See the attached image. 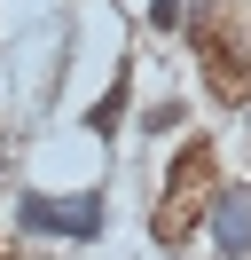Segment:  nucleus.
I'll list each match as a JSON object with an SVG mask.
<instances>
[{
    "label": "nucleus",
    "mask_w": 251,
    "mask_h": 260,
    "mask_svg": "<svg viewBox=\"0 0 251 260\" xmlns=\"http://www.w3.org/2000/svg\"><path fill=\"white\" fill-rule=\"evenodd\" d=\"M204 189H212V142H181V158L165 166V197H157V237L165 244H181L188 229H196V205H204Z\"/></svg>",
    "instance_id": "f257e3e1"
},
{
    "label": "nucleus",
    "mask_w": 251,
    "mask_h": 260,
    "mask_svg": "<svg viewBox=\"0 0 251 260\" xmlns=\"http://www.w3.org/2000/svg\"><path fill=\"white\" fill-rule=\"evenodd\" d=\"M188 40L212 55V79L235 87V79L251 71V0H212L204 16L188 24Z\"/></svg>",
    "instance_id": "f03ea898"
},
{
    "label": "nucleus",
    "mask_w": 251,
    "mask_h": 260,
    "mask_svg": "<svg viewBox=\"0 0 251 260\" xmlns=\"http://www.w3.org/2000/svg\"><path fill=\"white\" fill-rule=\"evenodd\" d=\"M196 221H204V237H212L220 260H251V174L212 181L204 205H196Z\"/></svg>",
    "instance_id": "7ed1b4c3"
},
{
    "label": "nucleus",
    "mask_w": 251,
    "mask_h": 260,
    "mask_svg": "<svg viewBox=\"0 0 251 260\" xmlns=\"http://www.w3.org/2000/svg\"><path fill=\"white\" fill-rule=\"evenodd\" d=\"M16 237H63V205L47 189H24L16 197Z\"/></svg>",
    "instance_id": "20e7f679"
},
{
    "label": "nucleus",
    "mask_w": 251,
    "mask_h": 260,
    "mask_svg": "<svg viewBox=\"0 0 251 260\" xmlns=\"http://www.w3.org/2000/svg\"><path fill=\"white\" fill-rule=\"evenodd\" d=\"M102 189H87V197H71V205H63V244H94L102 237Z\"/></svg>",
    "instance_id": "39448f33"
},
{
    "label": "nucleus",
    "mask_w": 251,
    "mask_h": 260,
    "mask_svg": "<svg viewBox=\"0 0 251 260\" xmlns=\"http://www.w3.org/2000/svg\"><path fill=\"white\" fill-rule=\"evenodd\" d=\"M141 126H149V134H173V126H181V103H157V111L141 118Z\"/></svg>",
    "instance_id": "423d86ee"
},
{
    "label": "nucleus",
    "mask_w": 251,
    "mask_h": 260,
    "mask_svg": "<svg viewBox=\"0 0 251 260\" xmlns=\"http://www.w3.org/2000/svg\"><path fill=\"white\" fill-rule=\"evenodd\" d=\"M0 260H16V252H8V244H0Z\"/></svg>",
    "instance_id": "0eeeda50"
},
{
    "label": "nucleus",
    "mask_w": 251,
    "mask_h": 260,
    "mask_svg": "<svg viewBox=\"0 0 251 260\" xmlns=\"http://www.w3.org/2000/svg\"><path fill=\"white\" fill-rule=\"evenodd\" d=\"M243 111H251V95H243Z\"/></svg>",
    "instance_id": "6e6552de"
}]
</instances>
